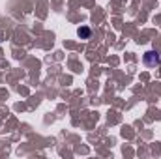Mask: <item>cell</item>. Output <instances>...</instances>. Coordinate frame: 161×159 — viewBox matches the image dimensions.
Masks as SVG:
<instances>
[{
	"mask_svg": "<svg viewBox=\"0 0 161 159\" xmlns=\"http://www.w3.org/2000/svg\"><path fill=\"white\" fill-rule=\"evenodd\" d=\"M77 34H79L80 38H82V40H88L92 32H90V28H88V26H80L79 30H77Z\"/></svg>",
	"mask_w": 161,
	"mask_h": 159,
	"instance_id": "7a4b0ae2",
	"label": "cell"
},
{
	"mask_svg": "<svg viewBox=\"0 0 161 159\" xmlns=\"http://www.w3.org/2000/svg\"><path fill=\"white\" fill-rule=\"evenodd\" d=\"M159 54L156 52V51H148L146 54H144V64L148 66V68H156V66H159Z\"/></svg>",
	"mask_w": 161,
	"mask_h": 159,
	"instance_id": "6da1fadb",
	"label": "cell"
}]
</instances>
